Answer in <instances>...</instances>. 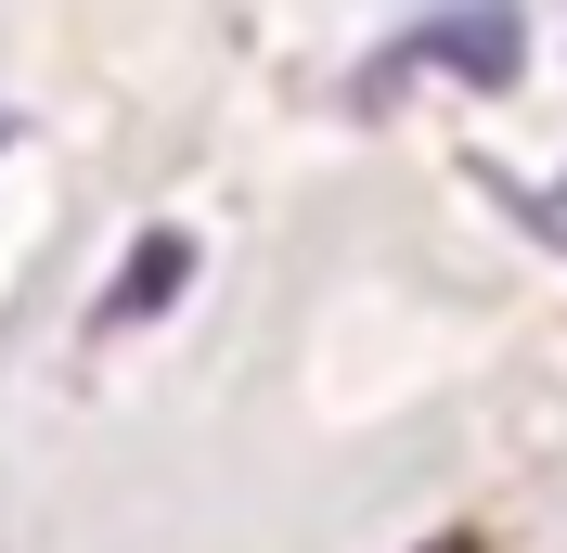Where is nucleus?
I'll return each instance as SVG.
<instances>
[{"instance_id": "nucleus-2", "label": "nucleus", "mask_w": 567, "mask_h": 553, "mask_svg": "<svg viewBox=\"0 0 567 553\" xmlns=\"http://www.w3.org/2000/svg\"><path fill=\"white\" fill-rule=\"evenodd\" d=\"M181 271H194V244H181V232H142L130 271H116V296H104V322H155L181 296Z\"/></svg>"}, {"instance_id": "nucleus-1", "label": "nucleus", "mask_w": 567, "mask_h": 553, "mask_svg": "<svg viewBox=\"0 0 567 553\" xmlns=\"http://www.w3.org/2000/svg\"><path fill=\"white\" fill-rule=\"evenodd\" d=\"M516 52H529V27H516V13H425V27L400 39L388 65H374V91H388V77H413V65H452V77H516Z\"/></svg>"}]
</instances>
